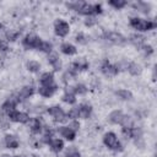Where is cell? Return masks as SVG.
<instances>
[{
	"label": "cell",
	"mask_w": 157,
	"mask_h": 157,
	"mask_svg": "<svg viewBox=\"0 0 157 157\" xmlns=\"http://www.w3.org/2000/svg\"><path fill=\"white\" fill-rule=\"evenodd\" d=\"M4 141H5V146L7 148H10V150H15V148L20 147V140L15 135H11V134L5 135V140Z\"/></svg>",
	"instance_id": "obj_18"
},
{
	"label": "cell",
	"mask_w": 157,
	"mask_h": 157,
	"mask_svg": "<svg viewBox=\"0 0 157 157\" xmlns=\"http://www.w3.org/2000/svg\"><path fill=\"white\" fill-rule=\"evenodd\" d=\"M75 40H76L78 44H87V43H88V37H87L85 33L80 32V33H77V34H76Z\"/></svg>",
	"instance_id": "obj_34"
},
{
	"label": "cell",
	"mask_w": 157,
	"mask_h": 157,
	"mask_svg": "<svg viewBox=\"0 0 157 157\" xmlns=\"http://www.w3.org/2000/svg\"><path fill=\"white\" fill-rule=\"evenodd\" d=\"M56 132L63 137V139H65L66 141H74L75 140V137H76V131L75 130H72L69 125H61V126H59L58 129H56Z\"/></svg>",
	"instance_id": "obj_10"
},
{
	"label": "cell",
	"mask_w": 157,
	"mask_h": 157,
	"mask_svg": "<svg viewBox=\"0 0 157 157\" xmlns=\"http://www.w3.org/2000/svg\"><path fill=\"white\" fill-rule=\"evenodd\" d=\"M38 50H39V52H43V53H45V54H49V53L53 52V44H52L50 42H48V40H43V42L40 43Z\"/></svg>",
	"instance_id": "obj_31"
},
{
	"label": "cell",
	"mask_w": 157,
	"mask_h": 157,
	"mask_svg": "<svg viewBox=\"0 0 157 157\" xmlns=\"http://www.w3.org/2000/svg\"><path fill=\"white\" fill-rule=\"evenodd\" d=\"M48 63L50 64V66L55 70V71H60L61 70V60L58 55V53L52 52L48 54Z\"/></svg>",
	"instance_id": "obj_15"
},
{
	"label": "cell",
	"mask_w": 157,
	"mask_h": 157,
	"mask_svg": "<svg viewBox=\"0 0 157 157\" xmlns=\"http://www.w3.org/2000/svg\"><path fill=\"white\" fill-rule=\"evenodd\" d=\"M54 32L58 37H66L70 32V25L65 20L58 18L54 22Z\"/></svg>",
	"instance_id": "obj_8"
},
{
	"label": "cell",
	"mask_w": 157,
	"mask_h": 157,
	"mask_svg": "<svg viewBox=\"0 0 157 157\" xmlns=\"http://www.w3.org/2000/svg\"><path fill=\"white\" fill-rule=\"evenodd\" d=\"M49 147H50V150L54 152V153H59V152H61L63 150H64V140L63 139H60V137H54L52 141H50V144L48 145Z\"/></svg>",
	"instance_id": "obj_20"
},
{
	"label": "cell",
	"mask_w": 157,
	"mask_h": 157,
	"mask_svg": "<svg viewBox=\"0 0 157 157\" xmlns=\"http://www.w3.org/2000/svg\"><path fill=\"white\" fill-rule=\"evenodd\" d=\"M26 67H27V70H28L29 72L36 74V72H39V70H40V64H39L38 61H36V60H29V61H27Z\"/></svg>",
	"instance_id": "obj_28"
},
{
	"label": "cell",
	"mask_w": 157,
	"mask_h": 157,
	"mask_svg": "<svg viewBox=\"0 0 157 157\" xmlns=\"http://www.w3.org/2000/svg\"><path fill=\"white\" fill-rule=\"evenodd\" d=\"M108 5L114 7L115 10H121L123 7H125L128 5V2L125 0H109L108 1Z\"/></svg>",
	"instance_id": "obj_29"
},
{
	"label": "cell",
	"mask_w": 157,
	"mask_h": 157,
	"mask_svg": "<svg viewBox=\"0 0 157 157\" xmlns=\"http://www.w3.org/2000/svg\"><path fill=\"white\" fill-rule=\"evenodd\" d=\"M121 135L126 140L132 139V126H123L121 128Z\"/></svg>",
	"instance_id": "obj_33"
},
{
	"label": "cell",
	"mask_w": 157,
	"mask_h": 157,
	"mask_svg": "<svg viewBox=\"0 0 157 157\" xmlns=\"http://www.w3.org/2000/svg\"><path fill=\"white\" fill-rule=\"evenodd\" d=\"M103 38H104L105 40L113 43V44H117V45H123V44H125L126 40H128L121 33L114 32V31H105V32L103 33Z\"/></svg>",
	"instance_id": "obj_7"
},
{
	"label": "cell",
	"mask_w": 157,
	"mask_h": 157,
	"mask_svg": "<svg viewBox=\"0 0 157 157\" xmlns=\"http://www.w3.org/2000/svg\"><path fill=\"white\" fill-rule=\"evenodd\" d=\"M27 124H28L29 130H31L32 134H40L43 131L44 125H43V123L40 121L39 118H31Z\"/></svg>",
	"instance_id": "obj_14"
},
{
	"label": "cell",
	"mask_w": 157,
	"mask_h": 157,
	"mask_svg": "<svg viewBox=\"0 0 157 157\" xmlns=\"http://www.w3.org/2000/svg\"><path fill=\"white\" fill-rule=\"evenodd\" d=\"M39 83H40V86H49V85L55 83V81H54V74L50 72V71L43 72L40 75V77H39Z\"/></svg>",
	"instance_id": "obj_21"
},
{
	"label": "cell",
	"mask_w": 157,
	"mask_h": 157,
	"mask_svg": "<svg viewBox=\"0 0 157 157\" xmlns=\"http://www.w3.org/2000/svg\"><path fill=\"white\" fill-rule=\"evenodd\" d=\"M129 23L137 32H148V31L155 29L157 27V23L155 21L141 18V17H131L130 21H129Z\"/></svg>",
	"instance_id": "obj_2"
},
{
	"label": "cell",
	"mask_w": 157,
	"mask_h": 157,
	"mask_svg": "<svg viewBox=\"0 0 157 157\" xmlns=\"http://www.w3.org/2000/svg\"><path fill=\"white\" fill-rule=\"evenodd\" d=\"M61 101L64 102V103H66V104H70V105H72V104H75L76 103V96L71 92V91H65V93L61 96Z\"/></svg>",
	"instance_id": "obj_27"
},
{
	"label": "cell",
	"mask_w": 157,
	"mask_h": 157,
	"mask_svg": "<svg viewBox=\"0 0 157 157\" xmlns=\"http://www.w3.org/2000/svg\"><path fill=\"white\" fill-rule=\"evenodd\" d=\"M47 113L53 118V120L55 123L63 124V123H66L69 120L66 113L64 112V109L60 105H52V107H49L47 109Z\"/></svg>",
	"instance_id": "obj_4"
},
{
	"label": "cell",
	"mask_w": 157,
	"mask_h": 157,
	"mask_svg": "<svg viewBox=\"0 0 157 157\" xmlns=\"http://www.w3.org/2000/svg\"><path fill=\"white\" fill-rule=\"evenodd\" d=\"M115 96L121 99V101H131L132 99V93L131 91L129 90H125V88H120L118 91H115Z\"/></svg>",
	"instance_id": "obj_25"
},
{
	"label": "cell",
	"mask_w": 157,
	"mask_h": 157,
	"mask_svg": "<svg viewBox=\"0 0 157 157\" xmlns=\"http://www.w3.org/2000/svg\"><path fill=\"white\" fill-rule=\"evenodd\" d=\"M124 117H125V114H124L121 110L115 109V110H113L112 113H109V115H108V120H109L112 124L120 125L121 121H123V119H124Z\"/></svg>",
	"instance_id": "obj_17"
},
{
	"label": "cell",
	"mask_w": 157,
	"mask_h": 157,
	"mask_svg": "<svg viewBox=\"0 0 157 157\" xmlns=\"http://www.w3.org/2000/svg\"><path fill=\"white\" fill-rule=\"evenodd\" d=\"M32 157H36V156H32Z\"/></svg>",
	"instance_id": "obj_44"
},
{
	"label": "cell",
	"mask_w": 157,
	"mask_h": 157,
	"mask_svg": "<svg viewBox=\"0 0 157 157\" xmlns=\"http://www.w3.org/2000/svg\"><path fill=\"white\" fill-rule=\"evenodd\" d=\"M21 32L20 31H16V32H7L6 33V40L7 42H15L18 37H20Z\"/></svg>",
	"instance_id": "obj_35"
},
{
	"label": "cell",
	"mask_w": 157,
	"mask_h": 157,
	"mask_svg": "<svg viewBox=\"0 0 157 157\" xmlns=\"http://www.w3.org/2000/svg\"><path fill=\"white\" fill-rule=\"evenodd\" d=\"M20 103V101L17 99V97L15 96V97H9L4 103H2V105H1V109L4 110V112H9V110H12V109H16V107H17V104Z\"/></svg>",
	"instance_id": "obj_19"
},
{
	"label": "cell",
	"mask_w": 157,
	"mask_h": 157,
	"mask_svg": "<svg viewBox=\"0 0 157 157\" xmlns=\"http://www.w3.org/2000/svg\"><path fill=\"white\" fill-rule=\"evenodd\" d=\"M67 115V119L69 120H78L80 115H78V109H77V105L76 107H72L69 109V112L66 113Z\"/></svg>",
	"instance_id": "obj_32"
},
{
	"label": "cell",
	"mask_w": 157,
	"mask_h": 157,
	"mask_svg": "<svg viewBox=\"0 0 157 157\" xmlns=\"http://www.w3.org/2000/svg\"><path fill=\"white\" fill-rule=\"evenodd\" d=\"M132 7L142 13H148L150 10H151V4L148 2H145V1H137V2H134L132 4Z\"/></svg>",
	"instance_id": "obj_23"
},
{
	"label": "cell",
	"mask_w": 157,
	"mask_h": 157,
	"mask_svg": "<svg viewBox=\"0 0 157 157\" xmlns=\"http://www.w3.org/2000/svg\"><path fill=\"white\" fill-rule=\"evenodd\" d=\"M72 130H75L76 132H77V130L80 129V123H78V120H71L69 124H67Z\"/></svg>",
	"instance_id": "obj_40"
},
{
	"label": "cell",
	"mask_w": 157,
	"mask_h": 157,
	"mask_svg": "<svg viewBox=\"0 0 157 157\" xmlns=\"http://www.w3.org/2000/svg\"><path fill=\"white\" fill-rule=\"evenodd\" d=\"M126 70L132 76H139L142 72V69H141V66L137 63H129L128 66H126Z\"/></svg>",
	"instance_id": "obj_26"
},
{
	"label": "cell",
	"mask_w": 157,
	"mask_h": 157,
	"mask_svg": "<svg viewBox=\"0 0 157 157\" xmlns=\"http://www.w3.org/2000/svg\"><path fill=\"white\" fill-rule=\"evenodd\" d=\"M9 50V42L6 39H0V52H7Z\"/></svg>",
	"instance_id": "obj_39"
},
{
	"label": "cell",
	"mask_w": 157,
	"mask_h": 157,
	"mask_svg": "<svg viewBox=\"0 0 157 157\" xmlns=\"http://www.w3.org/2000/svg\"><path fill=\"white\" fill-rule=\"evenodd\" d=\"M65 157H81V153L78 152L77 148H75V147H70V148L65 152Z\"/></svg>",
	"instance_id": "obj_36"
},
{
	"label": "cell",
	"mask_w": 157,
	"mask_h": 157,
	"mask_svg": "<svg viewBox=\"0 0 157 157\" xmlns=\"http://www.w3.org/2000/svg\"><path fill=\"white\" fill-rule=\"evenodd\" d=\"M7 119L10 121H13V123H20V124H27L31 119V117L25 113V112H21V110H17V109H12V110H9L7 113Z\"/></svg>",
	"instance_id": "obj_6"
},
{
	"label": "cell",
	"mask_w": 157,
	"mask_h": 157,
	"mask_svg": "<svg viewBox=\"0 0 157 157\" xmlns=\"http://www.w3.org/2000/svg\"><path fill=\"white\" fill-rule=\"evenodd\" d=\"M56 91H58V85L56 83H53V85H49V86H39V88H38V93L44 98L52 97Z\"/></svg>",
	"instance_id": "obj_13"
},
{
	"label": "cell",
	"mask_w": 157,
	"mask_h": 157,
	"mask_svg": "<svg viewBox=\"0 0 157 157\" xmlns=\"http://www.w3.org/2000/svg\"><path fill=\"white\" fill-rule=\"evenodd\" d=\"M77 109H78V115H80V118H82V119L90 118L91 114H92V110H93L92 105L88 104V103H81V104H78V105H77Z\"/></svg>",
	"instance_id": "obj_16"
},
{
	"label": "cell",
	"mask_w": 157,
	"mask_h": 157,
	"mask_svg": "<svg viewBox=\"0 0 157 157\" xmlns=\"http://www.w3.org/2000/svg\"><path fill=\"white\" fill-rule=\"evenodd\" d=\"M101 71H102V74H103L104 76H107V77H114V76H117V75L119 74L118 66L114 65V64H112V63H109L108 60H104V61L102 63V65H101Z\"/></svg>",
	"instance_id": "obj_9"
},
{
	"label": "cell",
	"mask_w": 157,
	"mask_h": 157,
	"mask_svg": "<svg viewBox=\"0 0 157 157\" xmlns=\"http://www.w3.org/2000/svg\"><path fill=\"white\" fill-rule=\"evenodd\" d=\"M87 91H88V88H87V86L83 85V83H76V85H74V86L71 87V92H72L75 96H83V94L87 93Z\"/></svg>",
	"instance_id": "obj_24"
},
{
	"label": "cell",
	"mask_w": 157,
	"mask_h": 157,
	"mask_svg": "<svg viewBox=\"0 0 157 157\" xmlns=\"http://www.w3.org/2000/svg\"><path fill=\"white\" fill-rule=\"evenodd\" d=\"M0 157H12V155H6V153H4V155H1Z\"/></svg>",
	"instance_id": "obj_41"
},
{
	"label": "cell",
	"mask_w": 157,
	"mask_h": 157,
	"mask_svg": "<svg viewBox=\"0 0 157 157\" xmlns=\"http://www.w3.org/2000/svg\"><path fill=\"white\" fill-rule=\"evenodd\" d=\"M12 157H23L22 155H12Z\"/></svg>",
	"instance_id": "obj_42"
},
{
	"label": "cell",
	"mask_w": 157,
	"mask_h": 157,
	"mask_svg": "<svg viewBox=\"0 0 157 157\" xmlns=\"http://www.w3.org/2000/svg\"><path fill=\"white\" fill-rule=\"evenodd\" d=\"M97 25V20H96V16H87L86 20H85V26L87 27H92Z\"/></svg>",
	"instance_id": "obj_37"
},
{
	"label": "cell",
	"mask_w": 157,
	"mask_h": 157,
	"mask_svg": "<svg viewBox=\"0 0 157 157\" xmlns=\"http://www.w3.org/2000/svg\"><path fill=\"white\" fill-rule=\"evenodd\" d=\"M60 52H61L63 54L70 56V55H75V54L77 53V48H76L74 44L69 43V42H64V43H61V45H60Z\"/></svg>",
	"instance_id": "obj_22"
},
{
	"label": "cell",
	"mask_w": 157,
	"mask_h": 157,
	"mask_svg": "<svg viewBox=\"0 0 157 157\" xmlns=\"http://www.w3.org/2000/svg\"><path fill=\"white\" fill-rule=\"evenodd\" d=\"M140 49L145 53V55H151V54L153 53V48H152L150 44H146V43H145V44H142Z\"/></svg>",
	"instance_id": "obj_38"
},
{
	"label": "cell",
	"mask_w": 157,
	"mask_h": 157,
	"mask_svg": "<svg viewBox=\"0 0 157 157\" xmlns=\"http://www.w3.org/2000/svg\"><path fill=\"white\" fill-rule=\"evenodd\" d=\"M130 42H131L135 47L141 48V45L145 44V38H144L142 36H139V34H132V36L130 37Z\"/></svg>",
	"instance_id": "obj_30"
},
{
	"label": "cell",
	"mask_w": 157,
	"mask_h": 157,
	"mask_svg": "<svg viewBox=\"0 0 157 157\" xmlns=\"http://www.w3.org/2000/svg\"><path fill=\"white\" fill-rule=\"evenodd\" d=\"M1 28H2V23L0 22V31H1Z\"/></svg>",
	"instance_id": "obj_43"
},
{
	"label": "cell",
	"mask_w": 157,
	"mask_h": 157,
	"mask_svg": "<svg viewBox=\"0 0 157 157\" xmlns=\"http://www.w3.org/2000/svg\"><path fill=\"white\" fill-rule=\"evenodd\" d=\"M88 66H90V65H88V61H87L86 59H83V58H80V59H77L76 61H74V63L71 64L70 70L77 75L78 72L86 71V70L88 69Z\"/></svg>",
	"instance_id": "obj_11"
},
{
	"label": "cell",
	"mask_w": 157,
	"mask_h": 157,
	"mask_svg": "<svg viewBox=\"0 0 157 157\" xmlns=\"http://www.w3.org/2000/svg\"><path fill=\"white\" fill-rule=\"evenodd\" d=\"M66 7L70 10H74L83 16H97L103 12V7L101 4H90L86 1H72L67 2Z\"/></svg>",
	"instance_id": "obj_1"
},
{
	"label": "cell",
	"mask_w": 157,
	"mask_h": 157,
	"mask_svg": "<svg viewBox=\"0 0 157 157\" xmlns=\"http://www.w3.org/2000/svg\"><path fill=\"white\" fill-rule=\"evenodd\" d=\"M33 94H34V87L27 85V86H23V87L18 91V93H17L16 97H17V99H18L20 102H22V101L28 99V98L32 97Z\"/></svg>",
	"instance_id": "obj_12"
},
{
	"label": "cell",
	"mask_w": 157,
	"mask_h": 157,
	"mask_svg": "<svg viewBox=\"0 0 157 157\" xmlns=\"http://www.w3.org/2000/svg\"><path fill=\"white\" fill-rule=\"evenodd\" d=\"M103 144L112 151H115V152H121L124 150L120 140L118 139V136L112 132V131H108L103 135Z\"/></svg>",
	"instance_id": "obj_3"
},
{
	"label": "cell",
	"mask_w": 157,
	"mask_h": 157,
	"mask_svg": "<svg viewBox=\"0 0 157 157\" xmlns=\"http://www.w3.org/2000/svg\"><path fill=\"white\" fill-rule=\"evenodd\" d=\"M42 42H43V39H42L40 37H38V36H36V34H32V33L26 34V36L22 38V45H23V48L27 49V50H29V49H36V50H38Z\"/></svg>",
	"instance_id": "obj_5"
}]
</instances>
